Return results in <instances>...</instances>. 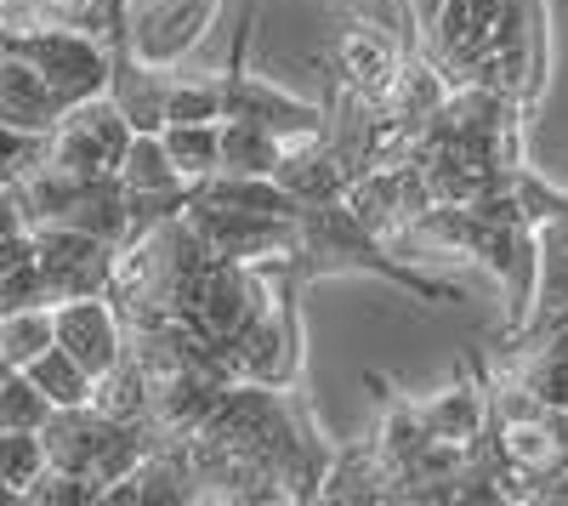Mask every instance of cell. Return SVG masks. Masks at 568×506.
Instances as JSON below:
<instances>
[{
    "instance_id": "6da1fadb",
    "label": "cell",
    "mask_w": 568,
    "mask_h": 506,
    "mask_svg": "<svg viewBox=\"0 0 568 506\" xmlns=\"http://www.w3.org/2000/svg\"><path fill=\"white\" fill-rule=\"evenodd\" d=\"M382 273V280H393L398 291L420 296V302H449L455 291L438 285V280H420V273L398 267L382 240L369 234V227L347 211V200H313L296 211V251H291V273L302 280V273Z\"/></svg>"
},
{
    "instance_id": "7a4b0ae2",
    "label": "cell",
    "mask_w": 568,
    "mask_h": 506,
    "mask_svg": "<svg viewBox=\"0 0 568 506\" xmlns=\"http://www.w3.org/2000/svg\"><path fill=\"white\" fill-rule=\"evenodd\" d=\"M0 45H7L12 58H23L63 103L98 98L109 85V40L80 29V23H52V18L0 23Z\"/></svg>"
},
{
    "instance_id": "3957f363",
    "label": "cell",
    "mask_w": 568,
    "mask_h": 506,
    "mask_svg": "<svg viewBox=\"0 0 568 506\" xmlns=\"http://www.w3.org/2000/svg\"><path fill=\"white\" fill-rule=\"evenodd\" d=\"M546 69H551V34H546V0H500L495 18V40L478 63V85L500 91L506 103L535 109L546 91Z\"/></svg>"
},
{
    "instance_id": "277c9868",
    "label": "cell",
    "mask_w": 568,
    "mask_h": 506,
    "mask_svg": "<svg viewBox=\"0 0 568 506\" xmlns=\"http://www.w3.org/2000/svg\"><path fill=\"white\" fill-rule=\"evenodd\" d=\"M131 143V125L114 109L109 91L80 98L58 114V125L40 136V165H52L63 176H114L120 154Z\"/></svg>"
},
{
    "instance_id": "5b68a950",
    "label": "cell",
    "mask_w": 568,
    "mask_h": 506,
    "mask_svg": "<svg viewBox=\"0 0 568 506\" xmlns=\"http://www.w3.org/2000/svg\"><path fill=\"white\" fill-rule=\"evenodd\" d=\"M251 23L256 12L245 18V29L233 34V63L216 74V91H222V120H251L262 131H273L284 149L291 143H307V136H324V114L302 98H291V91L267 85L262 74L245 69V45H251Z\"/></svg>"
},
{
    "instance_id": "8992f818",
    "label": "cell",
    "mask_w": 568,
    "mask_h": 506,
    "mask_svg": "<svg viewBox=\"0 0 568 506\" xmlns=\"http://www.w3.org/2000/svg\"><path fill=\"white\" fill-rule=\"evenodd\" d=\"M29 240H34V267H40L45 296H52V302L109 296L114 256H120L114 240H98V234H85V227H63V222L29 227Z\"/></svg>"
},
{
    "instance_id": "52a82bcc",
    "label": "cell",
    "mask_w": 568,
    "mask_h": 506,
    "mask_svg": "<svg viewBox=\"0 0 568 506\" xmlns=\"http://www.w3.org/2000/svg\"><path fill=\"white\" fill-rule=\"evenodd\" d=\"M52 342L98 382L125 353V318L109 296H69V302H52Z\"/></svg>"
},
{
    "instance_id": "ba28073f",
    "label": "cell",
    "mask_w": 568,
    "mask_h": 506,
    "mask_svg": "<svg viewBox=\"0 0 568 506\" xmlns=\"http://www.w3.org/2000/svg\"><path fill=\"white\" fill-rule=\"evenodd\" d=\"M495 18H500V0H438L433 23H426V45H433V63L438 74L455 85V80H471L495 40Z\"/></svg>"
},
{
    "instance_id": "9c48e42d",
    "label": "cell",
    "mask_w": 568,
    "mask_h": 506,
    "mask_svg": "<svg viewBox=\"0 0 568 506\" xmlns=\"http://www.w3.org/2000/svg\"><path fill=\"white\" fill-rule=\"evenodd\" d=\"M398 63H404V52L382 23H347L336 34V74H342V91H353V98L375 103Z\"/></svg>"
},
{
    "instance_id": "30bf717a",
    "label": "cell",
    "mask_w": 568,
    "mask_h": 506,
    "mask_svg": "<svg viewBox=\"0 0 568 506\" xmlns=\"http://www.w3.org/2000/svg\"><path fill=\"white\" fill-rule=\"evenodd\" d=\"M69 103L58 98L52 85H45L23 58H12L7 45H0V125H12V131H29V136H45L58 125Z\"/></svg>"
},
{
    "instance_id": "8fae6325",
    "label": "cell",
    "mask_w": 568,
    "mask_h": 506,
    "mask_svg": "<svg viewBox=\"0 0 568 506\" xmlns=\"http://www.w3.org/2000/svg\"><path fill=\"white\" fill-rule=\"evenodd\" d=\"M420 422L433 438L444 444H460V449H478L484 433H489V393L471 387V382H455L444 393H433L420 404Z\"/></svg>"
},
{
    "instance_id": "7c38bea8",
    "label": "cell",
    "mask_w": 568,
    "mask_h": 506,
    "mask_svg": "<svg viewBox=\"0 0 568 506\" xmlns=\"http://www.w3.org/2000/svg\"><path fill=\"white\" fill-rule=\"evenodd\" d=\"M284 143L251 120H216V171H256L267 176L278 165Z\"/></svg>"
},
{
    "instance_id": "4fadbf2b",
    "label": "cell",
    "mask_w": 568,
    "mask_h": 506,
    "mask_svg": "<svg viewBox=\"0 0 568 506\" xmlns=\"http://www.w3.org/2000/svg\"><path fill=\"white\" fill-rule=\"evenodd\" d=\"M23 376L40 387V398L45 404H52V409H69V404H91V376L80 371V364L52 342V347H45L40 358H29L23 364Z\"/></svg>"
},
{
    "instance_id": "5bb4252c",
    "label": "cell",
    "mask_w": 568,
    "mask_h": 506,
    "mask_svg": "<svg viewBox=\"0 0 568 506\" xmlns=\"http://www.w3.org/2000/svg\"><path fill=\"white\" fill-rule=\"evenodd\" d=\"M52 347V307H12L0 313V364L23 371L29 358H40Z\"/></svg>"
},
{
    "instance_id": "9a60e30c",
    "label": "cell",
    "mask_w": 568,
    "mask_h": 506,
    "mask_svg": "<svg viewBox=\"0 0 568 506\" xmlns=\"http://www.w3.org/2000/svg\"><path fill=\"white\" fill-rule=\"evenodd\" d=\"M216 120H222L216 74H205V80L171 74V85H165V125H216Z\"/></svg>"
},
{
    "instance_id": "2e32d148",
    "label": "cell",
    "mask_w": 568,
    "mask_h": 506,
    "mask_svg": "<svg viewBox=\"0 0 568 506\" xmlns=\"http://www.w3.org/2000/svg\"><path fill=\"white\" fill-rule=\"evenodd\" d=\"M160 143L182 182H200L216 171V125H160Z\"/></svg>"
},
{
    "instance_id": "e0dca14e",
    "label": "cell",
    "mask_w": 568,
    "mask_h": 506,
    "mask_svg": "<svg viewBox=\"0 0 568 506\" xmlns=\"http://www.w3.org/2000/svg\"><path fill=\"white\" fill-rule=\"evenodd\" d=\"M45 467V444L40 433H23V427H0V484H12L18 495L40 478Z\"/></svg>"
},
{
    "instance_id": "ac0fdd59",
    "label": "cell",
    "mask_w": 568,
    "mask_h": 506,
    "mask_svg": "<svg viewBox=\"0 0 568 506\" xmlns=\"http://www.w3.org/2000/svg\"><path fill=\"white\" fill-rule=\"evenodd\" d=\"M45 416H52V404L40 398V387H34L23 371H0V427L40 433Z\"/></svg>"
},
{
    "instance_id": "d6986e66",
    "label": "cell",
    "mask_w": 568,
    "mask_h": 506,
    "mask_svg": "<svg viewBox=\"0 0 568 506\" xmlns=\"http://www.w3.org/2000/svg\"><path fill=\"white\" fill-rule=\"evenodd\" d=\"M23 500L34 506H85V500H98V489H91L85 478L63 473V467H40V478L23 489Z\"/></svg>"
},
{
    "instance_id": "ffe728a7",
    "label": "cell",
    "mask_w": 568,
    "mask_h": 506,
    "mask_svg": "<svg viewBox=\"0 0 568 506\" xmlns=\"http://www.w3.org/2000/svg\"><path fill=\"white\" fill-rule=\"evenodd\" d=\"M34 160H40V136L0 125V182H18V176H23Z\"/></svg>"
},
{
    "instance_id": "44dd1931",
    "label": "cell",
    "mask_w": 568,
    "mask_h": 506,
    "mask_svg": "<svg viewBox=\"0 0 568 506\" xmlns=\"http://www.w3.org/2000/svg\"><path fill=\"white\" fill-rule=\"evenodd\" d=\"M12 234H29V216H23V200L12 182H0V240H12Z\"/></svg>"
},
{
    "instance_id": "7402d4cb",
    "label": "cell",
    "mask_w": 568,
    "mask_h": 506,
    "mask_svg": "<svg viewBox=\"0 0 568 506\" xmlns=\"http://www.w3.org/2000/svg\"><path fill=\"white\" fill-rule=\"evenodd\" d=\"M375 12H382V23H398V18H404L398 0H375Z\"/></svg>"
},
{
    "instance_id": "603a6c76",
    "label": "cell",
    "mask_w": 568,
    "mask_h": 506,
    "mask_svg": "<svg viewBox=\"0 0 568 506\" xmlns=\"http://www.w3.org/2000/svg\"><path fill=\"white\" fill-rule=\"evenodd\" d=\"M0 506H23V495H18L12 484H0Z\"/></svg>"
},
{
    "instance_id": "cb8c5ba5",
    "label": "cell",
    "mask_w": 568,
    "mask_h": 506,
    "mask_svg": "<svg viewBox=\"0 0 568 506\" xmlns=\"http://www.w3.org/2000/svg\"><path fill=\"white\" fill-rule=\"evenodd\" d=\"M0 18H7V7H0Z\"/></svg>"
},
{
    "instance_id": "d4e9b609",
    "label": "cell",
    "mask_w": 568,
    "mask_h": 506,
    "mask_svg": "<svg viewBox=\"0 0 568 506\" xmlns=\"http://www.w3.org/2000/svg\"><path fill=\"white\" fill-rule=\"evenodd\" d=\"M0 371H7V364H0Z\"/></svg>"
}]
</instances>
